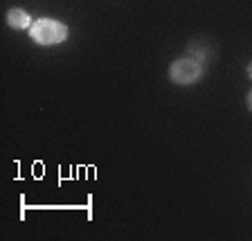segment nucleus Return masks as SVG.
Segmentation results:
<instances>
[{
  "label": "nucleus",
  "mask_w": 252,
  "mask_h": 241,
  "mask_svg": "<svg viewBox=\"0 0 252 241\" xmlns=\"http://www.w3.org/2000/svg\"><path fill=\"white\" fill-rule=\"evenodd\" d=\"M248 79H252V61L248 63Z\"/></svg>",
  "instance_id": "nucleus-5"
},
{
  "label": "nucleus",
  "mask_w": 252,
  "mask_h": 241,
  "mask_svg": "<svg viewBox=\"0 0 252 241\" xmlns=\"http://www.w3.org/2000/svg\"><path fill=\"white\" fill-rule=\"evenodd\" d=\"M5 21H7V25H9L11 30H30L32 23H34L32 21V16L27 14L25 9H21V7H14V9L7 11Z\"/></svg>",
  "instance_id": "nucleus-3"
},
{
  "label": "nucleus",
  "mask_w": 252,
  "mask_h": 241,
  "mask_svg": "<svg viewBox=\"0 0 252 241\" xmlns=\"http://www.w3.org/2000/svg\"><path fill=\"white\" fill-rule=\"evenodd\" d=\"M246 104H248V110H250V113H252V90H250V93H248V97H246Z\"/></svg>",
  "instance_id": "nucleus-4"
},
{
  "label": "nucleus",
  "mask_w": 252,
  "mask_h": 241,
  "mask_svg": "<svg viewBox=\"0 0 252 241\" xmlns=\"http://www.w3.org/2000/svg\"><path fill=\"white\" fill-rule=\"evenodd\" d=\"M30 38L43 47L59 45L68 38V27L57 18H36L30 27Z\"/></svg>",
  "instance_id": "nucleus-1"
},
{
  "label": "nucleus",
  "mask_w": 252,
  "mask_h": 241,
  "mask_svg": "<svg viewBox=\"0 0 252 241\" xmlns=\"http://www.w3.org/2000/svg\"><path fill=\"white\" fill-rule=\"evenodd\" d=\"M205 77V66L191 57H183L169 66V79L176 86H194Z\"/></svg>",
  "instance_id": "nucleus-2"
}]
</instances>
